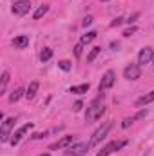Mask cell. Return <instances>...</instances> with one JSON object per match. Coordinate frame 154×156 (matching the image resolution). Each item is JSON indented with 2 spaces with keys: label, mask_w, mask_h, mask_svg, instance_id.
<instances>
[{
  "label": "cell",
  "mask_w": 154,
  "mask_h": 156,
  "mask_svg": "<svg viewBox=\"0 0 154 156\" xmlns=\"http://www.w3.org/2000/svg\"><path fill=\"white\" fill-rule=\"evenodd\" d=\"M71 93H75V94H83V93H87L89 91V83H80V85H73L71 89H69Z\"/></svg>",
  "instance_id": "15"
},
{
  "label": "cell",
  "mask_w": 154,
  "mask_h": 156,
  "mask_svg": "<svg viewBox=\"0 0 154 156\" xmlns=\"http://www.w3.org/2000/svg\"><path fill=\"white\" fill-rule=\"evenodd\" d=\"M151 102H154V91H151L149 94H143L142 98H138V100H136V107L147 105V104H151Z\"/></svg>",
  "instance_id": "13"
},
{
  "label": "cell",
  "mask_w": 154,
  "mask_h": 156,
  "mask_svg": "<svg viewBox=\"0 0 154 156\" xmlns=\"http://www.w3.org/2000/svg\"><path fill=\"white\" fill-rule=\"evenodd\" d=\"M44 136H45V133H37V134H33V140H40Z\"/></svg>",
  "instance_id": "28"
},
{
  "label": "cell",
  "mask_w": 154,
  "mask_h": 156,
  "mask_svg": "<svg viewBox=\"0 0 154 156\" xmlns=\"http://www.w3.org/2000/svg\"><path fill=\"white\" fill-rule=\"evenodd\" d=\"M22 94H26L22 87H18V89H15V91L11 93V96H9V102H11V104H15V102H18V100L22 98Z\"/></svg>",
  "instance_id": "16"
},
{
  "label": "cell",
  "mask_w": 154,
  "mask_h": 156,
  "mask_svg": "<svg viewBox=\"0 0 154 156\" xmlns=\"http://www.w3.org/2000/svg\"><path fill=\"white\" fill-rule=\"evenodd\" d=\"M13 127H15V118H7V120L2 122V129H0V140L2 142L11 140L9 136H11V129Z\"/></svg>",
  "instance_id": "3"
},
{
  "label": "cell",
  "mask_w": 154,
  "mask_h": 156,
  "mask_svg": "<svg viewBox=\"0 0 154 156\" xmlns=\"http://www.w3.org/2000/svg\"><path fill=\"white\" fill-rule=\"evenodd\" d=\"M114 80H116L114 71H107V73L102 76V82H100V85H98V91H100V93H103V91L111 89V87H113V83H114Z\"/></svg>",
  "instance_id": "4"
},
{
  "label": "cell",
  "mask_w": 154,
  "mask_h": 156,
  "mask_svg": "<svg viewBox=\"0 0 154 156\" xmlns=\"http://www.w3.org/2000/svg\"><path fill=\"white\" fill-rule=\"evenodd\" d=\"M58 67H60V69H64V71H69V69H71V62L62 60V62H58Z\"/></svg>",
  "instance_id": "23"
},
{
  "label": "cell",
  "mask_w": 154,
  "mask_h": 156,
  "mask_svg": "<svg viewBox=\"0 0 154 156\" xmlns=\"http://www.w3.org/2000/svg\"><path fill=\"white\" fill-rule=\"evenodd\" d=\"M152 58H154L152 47H143V49L138 53V64H140V66H143V64H149Z\"/></svg>",
  "instance_id": "9"
},
{
  "label": "cell",
  "mask_w": 154,
  "mask_h": 156,
  "mask_svg": "<svg viewBox=\"0 0 154 156\" xmlns=\"http://www.w3.org/2000/svg\"><path fill=\"white\" fill-rule=\"evenodd\" d=\"M109 129H111V123H105V125H102V127H98L94 133H93V136H91V140H89V147H94V145H98L105 136H107V133H109Z\"/></svg>",
  "instance_id": "2"
},
{
  "label": "cell",
  "mask_w": 154,
  "mask_h": 156,
  "mask_svg": "<svg viewBox=\"0 0 154 156\" xmlns=\"http://www.w3.org/2000/svg\"><path fill=\"white\" fill-rule=\"evenodd\" d=\"M82 24H83V27H87V26H91V24H93V16H85Z\"/></svg>",
  "instance_id": "27"
},
{
  "label": "cell",
  "mask_w": 154,
  "mask_h": 156,
  "mask_svg": "<svg viewBox=\"0 0 154 156\" xmlns=\"http://www.w3.org/2000/svg\"><path fill=\"white\" fill-rule=\"evenodd\" d=\"M127 145V140H120V142H111V144H107L100 153H98V156H109L113 154L114 151H118V149H121V147H125Z\"/></svg>",
  "instance_id": "5"
},
{
  "label": "cell",
  "mask_w": 154,
  "mask_h": 156,
  "mask_svg": "<svg viewBox=\"0 0 154 156\" xmlns=\"http://www.w3.org/2000/svg\"><path fill=\"white\" fill-rule=\"evenodd\" d=\"M51 56H53V51H51L49 47H45V49L40 53V60H42V62H47V60H51Z\"/></svg>",
  "instance_id": "20"
},
{
  "label": "cell",
  "mask_w": 154,
  "mask_h": 156,
  "mask_svg": "<svg viewBox=\"0 0 154 156\" xmlns=\"http://www.w3.org/2000/svg\"><path fill=\"white\" fill-rule=\"evenodd\" d=\"M103 111H105V107H103V96L100 94V96H98L96 100H93L91 105L87 107V113H85V120H87V123L98 120V118L103 115Z\"/></svg>",
  "instance_id": "1"
},
{
  "label": "cell",
  "mask_w": 154,
  "mask_h": 156,
  "mask_svg": "<svg viewBox=\"0 0 154 156\" xmlns=\"http://www.w3.org/2000/svg\"><path fill=\"white\" fill-rule=\"evenodd\" d=\"M136 31H138V27H136V26H131L129 29H125V31H123V37H132Z\"/></svg>",
  "instance_id": "22"
},
{
  "label": "cell",
  "mask_w": 154,
  "mask_h": 156,
  "mask_svg": "<svg viewBox=\"0 0 154 156\" xmlns=\"http://www.w3.org/2000/svg\"><path fill=\"white\" fill-rule=\"evenodd\" d=\"M100 51H102V47H93V49H91V53L87 55V62L91 64V62H93V60H94V58L100 55Z\"/></svg>",
  "instance_id": "21"
},
{
  "label": "cell",
  "mask_w": 154,
  "mask_h": 156,
  "mask_svg": "<svg viewBox=\"0 0 154 156\" xmlns=\"http://www.w3.org/2000/svg\"><path fill=\"white\" fill-rule=\"evenodd\" d=\"M134 120H136V116H132V118H125V120H123V123H121V127H123V129H125V127H129V125H131V123H132Z\"/></svg>",
  "instance_id": "26"
},
{
  "label": "cell",
  "mask_w": 154,
  "mask_h": 156,
  "mask_svg": "<svg viewBox=\"0 0 154 156\" xmlns=\"http://www.w3.org/2000/svg\"><path fill=\"white\" fill-rule=\"evenodd\" d=\"M40 156H49V153H44V154H40Z\"/></svg>",
  "instance_id": "31"
},
{
  "label": "cell",
  "mask_w": 154,
  "mask_h": 156,
  "mask_svg": "<svg viewBox=\"0 0 154 156\" xmlns=\"http://www.w3.org/2000/svg\"><path fill=\"white\" fill-rule=\"evenodd\" d=\"M123 22H125V20H123L121 16H118V18H114V20L111 22V27H118V26H121Z\"/></svg>",
  "instance_id": "25"
},
{
  "label": "cell",
  "mask_w": 154,
  "mask_h": 156,
  "mask_svg": "<svg viewBox=\"0 0 154 156\" xmlns=\"http://www.w3.org/2000/svg\"><path fill=\"white\" fill-rule=\"evenodd\" d=\"M82 49H83V44H82V42L75 45V56H76V58H80V56H82Z\"/></svg>",
  "instance_id": "24"
},
{
  "label": "cell",
  "mask_w": 154,
  "mask_h": 156,
  "mask_svg": "<svg viewBox=\"0 0 154 156\" xmlns=\"http://www.w3.org/2000/svg\"><path fill=\"white\" fill-rule=\"evenodd\" d=\"M87 149H89L87 144H76V145L69 147V149L65 151V154L67 156H83L85 153H87Z\"/></svg>",
  "instance_id": "10"
},
{
  "label": "cell",
  "mask_w": 154,
  "mask_h": 156,
  "mask_svg": "<svg viewBox=\"0 0 154 156\" xmlns=\"http://www.w3.org/2000/svg\"><path fill=\"white\" fill-rule=\"evenodd\" d=\"M100 2H109V0H100Z\"/></svg>",
  "instance_id": "32"
},
{
  "label": "cell",
  "mask_w": 154,
  "mask_h": 156,
  "mask_svg": "<svg viewBox=\"0 0 154 156\" xmlns=\"http://www.w3.org/2000/svg\"><path fill=\"white\" fill-rule=\"evenodd\" d=\"M136 18H138V13H134V15H132V16H131V18H129V20H125V22H129V24H131V22H134V20H136Z\"/></svg>",
  "instance_id": "30"
},
{
  "label": "cell",
  "mask_w": 154,
  "mask_h": 156,
  "mask_svg": "<svg viewBox=\"0 0 154 156\" xmlns=\"http://www.w3.org/2000/svg\"><path fill=\"white\" fill-rule=\"evenodd\" d=\"M47 11H49V5H40L38 9L35 11V15H33V16H35V20H40V18H42Z\"/></svg>",
  "instance_id": "18"
},
{
  "label": "cell",
  "mask_w": 154,
  "mask_h": 156,
  "mask_svg": "<svg viewBox=\"0 0 154 156\" xmlns=\"http://www.w3.org/2000/svg\"><path fill=\"white\" fill-rule=\"evenodd\" d=\"M96 31H89V33H85L83 37H82V44H89V42H93V40L96 38Z\"/></svg>",
  "instance_id": "19"
},
{
  "label": "cell",
  "mask_w": 154,
  "mask_h": 156,
  "mask_svg": "<svg viewBox=\"0 0 154 156\" xmlns=\"http://www.w3.org/2000/svg\"><path fill=\"white\" fill-rule=\"evenodd\" d=\"M13 45H15V49H24V47H27V45H29V37L20 35V37L13 38Z\"/></svg>",
  "instance_id": "12"
},
{
  "label": "cell",
  "mask_w": 154,
  "mask_h": 156,
  "mask_svg": "<svg viewBox=\"0 0 154 156\" xmlns=\"http://www.w3.org/2000/svg\"><path fill=\"white\" fill-rule=\"evenodd\" d=\"M29 9H31V2L29 0H16L13 4V13L18 15V16H24L26 13H29Z\"/></svg>",
  "instance_id": "7"
},
{
  "label": "cell",
  "mask_w": 154,
  "mask_h": 156,
  "mask_svg": "<svg viewBox=\"0 0 154 156\" xmlns=\"http://www.w3.org/2000/svg\"><path fill=\"white\" fill-rule=\"evenodd\" d=\"M31 127H33V123H26V125H22L20 129H16V131L11 134V140H9V142H11V145H18V144H20V140L24 138V134H26V133H29V129H31Z\"/></svg>",
  "instance_id": "6"
},
{
  "label": "cell",
  "mask_w": 154,
  "mask_h": 156,
  "mask_svg": "<svg viewBox=\"0 0 154 156\" xmlns=\"http://www.w3.org/2000/svg\"><path fill=\"white\" fill-rule=\"evenodd\" d=\"M38 87H40L38 82H31V83H29V87H27V91H26V96H27V98H35V94H37Z\"/></svg>",
  "instance_id": "14"
},
{
  "label": "cell",
  "mask_w": 154,
  "mask_h": 156,
  "mask_svg": "<svg viewBox=\"0 0 154 156\" xmlns=\"http://www.w3.org/2000/svg\"><path fill=\"white\" fill-rule=\"evenodd\" d=\"M123 76L127 78V80H138V78L142 76L140 64H131V66H127L125 71H123Z\"/></svg>",
  "instance_id": "8"
},
{
  "label": "cell",
  "mask_w": 154,
  "mask_h": 156,
  "mask_svg": "<svg viewBox=\"0 0 154 156\" xmlns=\"http://www.w3.org/2000/svg\"><path fill=\"white\" fill-rule=\"evenodd\" d=\"M7 82H9V73H7V71H4V73H2V83H0V94H4V93H5Z\"/></svg>",
  "instance_id": "17"
},
{
  "label": "cell",
  "mask_w": 154,
  "mask_h": 156,
  "mask_svg": "<svg viewBox=\"0 0 154 156\" xmlns=\"http://www.w3.org/2000/svg\"><path fill=\"white\" fill-rule=\"evenodd\" d=\"M73 144V136H64V138H60L56 144H53L49 149L51 151H56V149H64V147H67V145H71Z\"/></svg>",
  "instance_id": "11"
},
{
  "label": "cell",
  "mask_w": 154,
  "mask_h": 156,
  "mask_svg": "<svg viewBox=\"0 0 154 156\" xmlns=\"http://www.w3.org/2000/svg\"><path fill=\"white\" fill-rule=\"evenodd\" d=\"M82 105H83L82 102H76V104L73 105V109H75V111H80V109H82Z\"/></svg>",
  "instance_id": "29"
}]
</instances>
